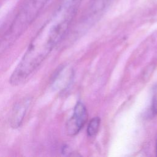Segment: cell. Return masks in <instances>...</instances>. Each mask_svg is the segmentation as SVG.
Returning <instances> with one entry per match:
<instances>
[{
	"instance_id": "8992f818",
	"label": "cell",
	"mask_w": 157,
	"mask_h": 157,
	"mask_svg": "<svg viewBox=\"0 0 157 157\" xmlns=\"http://www.w3.org/2000/svg\"><path fill=\"white\" fill-rule=\"evenodd\" d=\"M151 110L153 113H157V86L155 88L153 94L151 101Z\"/></svg>"
},
{
	"instance_id": "5b68a950",
	"label": "cell",
	"mask_w": 157,
	"mask_h": 157,
	"mask_svg": "<svg viewBox=\"0 0 157 157\" xmlns=\"http://www.w3.org/2000/svg\"><path fill=\"white\" fill-rule=\"evenodd\" d=\"M101 120L98 117H94L88 123L87 126V134L89 137H93L96 135L100 126Z\"/></svg>"
},
{
	"instance_id": "6da1fadb",
	"label": "cell",
	"mask_w": 157,
	"mask_h": 157,
	"mask_svg": "<svg viewBox=\"0 0 157 157\" xmlns=\"http://www.w3.org/2000/svg\"><path fill=\"white\" fill-rule=\"evenodd\" d=\"M73 18L68 13L58 12L52 24L38 33L10 77L12 85L21 84L39 66L64 36Z\"/></svg>"
},
{
	"instance_id": "7a4b0ae2",
	"label": "cell",
	"mask_w": 157,
	"mask_h": 157,
	"mask_svg": "<svg viewBox=\"0 0 157 157\" xmlns=\"http://www.w3.org/2000/svg\"><path fill=\"white\" fill-rule=\"evenodd\" d=\"M87 118L88 113L85 106L82 102H77L72 116L66 123V129L67 134L69 136L77 134L84 126Z\"/></svg>"
},
{
	"instance_id": "52a82bcc",
	"label": "cell",
	"mask_w": 157,
	"mask_h": 157,
	"mask_svg": "<svg viewBox=\"0 0 157 157\" xmlns=\"http://www.w3.org/2000/svg\"><path fill=\"white\" fill-rule=\"evenodd\" d=\"M156 155H157V139H156Z\"/></svg>"
},
{
	"instance_id": "277c9868",
	"label": "cell",
	"mask_w": 157,
	"mask_h": 157,
	"mask_svg": "<svg viewBox=\"0 0 157 157\" xmlns=\"http://www.w3.org/2000/svg\"><path fill=\"white\" fill-rule=\"evenodd\" d=\"M112 1V0H92L90 3V12L98 13L102 11Z\"/></svg>"
},
{
	"instance_id": "3957f363",
	"label": "cell",
	"mask_w": 157,
	"mask_h": 157,
	"mask_svg": "<svg viewBox=\"0 0 157 157\" xmlns=\"http://www.w3.org/2000/svg\"><path fill=\"white\" fill-rule=\"evenodd\" d=\"M31 102L32 98L27 97L15 104L9 120L10 125L12 128L17 129L21 125Z\"/></svg>"
}]
</instances>
